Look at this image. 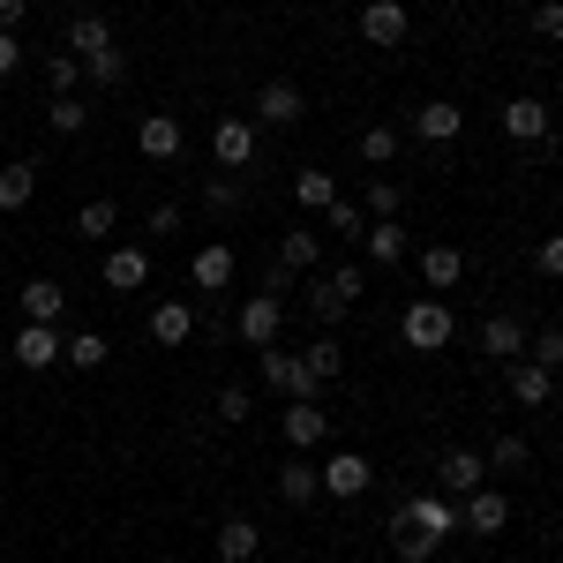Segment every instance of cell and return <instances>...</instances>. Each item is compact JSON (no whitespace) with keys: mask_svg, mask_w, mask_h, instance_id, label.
<instances>
[{"mask_svg":"<svg viewBox=\"0 0 563 563\" xmlns=\"http://www.w3.org/2000/svg\"><path fill=\"white\" fill-rule=\"evenodd\" d=\"M459 533V511H451V496H406L398 511H390V549L406 563H429L443 541Z\"/></svg>","mask_w":563,"mask_h":563,"instance_id":"6da1fadb","label":"cell"},{"mask_svg":"<svg viewBox=\"0 0 563 563\" xmlns=\"http://www.w3.org/2000/svg\"><path fill=\"white\" fill-rule=\"evenodd\" d=\"M211 158H218V174H241V166H256L263 158V129L249 121V113H225L211 129Z\"/></svg>","mask_w":563,"mask_h":563,"instance_id":"7a4b0ae2","label":"cell"},{"mask_svg":"<svg viewBox=\"0 0 563 563\" xmlns=\"http://www.w3.org/2000/svg\"><path fill=\"white\" fill-rule=\"evenodd\" d=\"M451 331H459V323H451V308H443V301H413L406 316H398V339L421 346V353H443V346H451Z\"/></svg>","mask_w":563,"mask_h":563,"instance_id":"3957f363","label":"cell"},{"mask_svg":"<svg viewBox=\"0 0 563 563\" xmlns=\"http://www.w3.org/2000/svg\"><path fill=\"white\" fill-rule=\"evenodd\" d=\"M353 301H361V271H353V263L323 271V278L308 286V308H316V323H339V316H346Z\"/></svg>","mask_w":563,"mask_h":563,"instance_id":"277c9868","label":"cell"},{"mask_svg":"<svg viewBox=\"0 0 563 563\" xmlns=\"http://www.w3.org/2000/svg\"><path fill=\"white\" fill-rule=\"evenodd\" d=\"M256 353H263V384L278 398H323V384L301 368V353H286V346H256Z\"/></svg>","mask_w":563,"mask_h":563,"instance_id":"5b68a950","label":"cell"},{"mask_svg":"<svg viewBox=\"0 0 563 563\" xmlns=\"http://www.w3.org/2000/svg\"><path fill=\"white\" fill-rule=\"evenodd\" d=\"M8 353H15V368L38 376V368H53V361L68 353V339H60V323H23V331L8 339Z\"/></svg>","mask_w":563,"mask_h":563,"instance_id":"8992f818","label":"cell"},{"mask_svg":"<svg viewBox=\"0 0 563 563\" xmlns=\"http://www.w3.org/2000/svg\"><path fill=\"white\" fill-rule=\"evenodd\" d=\"M316 481H323V496H339V504H353V496H368V481H376V466H368L361 451H339V459H323V466H316Z\"/></svg>","mask_w":563,"mask_h":563,"instance_id":"52a82bcc","label":"cell"},{"mask_svg":"<svg viewBox=\"0 0 563 563\" xmlns=\"http://www.w3.org/2000/svg\"><path fill=\"white\" fill-rule=\"evenodd\" d=\"M474 488H488V459L481 451H443L435 459V496H474Z\"/></svg>","mask_w":563,"mask_h":563,"instance_id":"ba28073f","label":"cell"},{"mask_svg":"<svg viewBox=\"0 0 563 563\" xmlns=\"http://www.w3.org/2000/svg\"><path fill=\"white\" fill-rule=\"evenodd\" d=\"M301 113H308L301 84H286V76H271V84L256 90V129H294Z\"/></svg>","mask_w":563,"mask_h":563,"instance_id":"9c48e42d","label":"cell"},{"mask_svg":"<svg viewBox=\"0 0 563 563\" xmlns=\"http://www.w3.org/2000/svg\"><path fill=\"white\" fill-rule=\"evenodd\" d=\"M406 129L421 135V143H459V129H466V113H459L451 98H429V106H413V113H406Z\"/></svg>","mask_w":563,"mask_h":563,"instance_id":"30bf717a","label":"cell"},{"mask_svg":"<svg viewBox=\"0 0 563 563\" xmlns=\"http://www.w3.org/2000/svg\"><path fill=\"white\" fill-rule=\"evenodd\" d=\"M278 323H286V301L278 294H249L241 301V339L249 346H278Z\"/></svg>","mask_w":563,"mask_h":563,"instance_id":"8fae6325","label":"cell"},{"mask_svg":"<svg viewBox=\"0 0 563 563\" xmlns=\"http://www.w3.org/2000/svg\"><path fill=\"white\" fill-rule=\"evenodd\" d=\"M278 429H286V443H294V451H316V443L331 435V413H323L316 398H286V421H278Z\"/></svg>","mask_w":563,"mask_h":563,"instance_id":"7c38bea8","label":"cell"},{"mask_svg":"<svg viewBox=\"0 0 563 563\" xmlns=\"http://www.w3.org/2000/svg\"><path fill=\"white\" fill-rule=\"evenodd\" d=\"M459 526L488 541V533H504V526H511V504H504L496 488H474V496H459Z\"/></svg>","mask_w":563,"mask_h":563,"instance_id":"4fadbf2b","label":"cell"},{"mask_svg":"<svg viewBox=\"0 0 563 563\" xmlns=\"http://www.w3.org/2000/svg\"><path fill=\"white\" fill-rule=\"evenodd\" d=\"M106 45H113V23H106V15H90V8H76V15L60 23V53H76V60L106 53Z\"/></svg>","mask_w":563,"mask_h":563,"instance_id":"5bb4252c","label":"cell"},{"mask_svg":"<svg viewBox=\"0 0 563 563\" xmlns=\"http://www.w3.org/2000/svg\"><path fill=\"white\" fill-rule=\"evenodd\" d=\"M361 45H406V8L398 0H361Z\"/></svg>","mask_w":563,"mask_h":563,"instance_id":"9a60e30c","label":"cell"},{"mask_svg":"<svg viewBox=\"0 0 563 563\" xmlns=\"http://www.w3.org/2000/svg\"><path fill=\"white\" fill-rule=\"evenodd\" d=\"M504 135L511 143H549V106L541 98H511L504 106Z\"/></svg>","mask_w":563,"mask_h":563,"instance_id":"2e32d148","label":"cell"},{"mask_svg":"<svg viewBox=\"0 0 563 563\" xmlns=\"http://www.w3.org/2000/svg\"><path fill=\"white\" fill-rule=\"evenodd\" d=\"M188 278H196V286H203V294H225V286H233V249H225V241H211V249H196V263H188Z\"/></svg>","mask_w":563,"mask_h":563,"instance_id":"e0dca14e","label":"cell"},{"mask_svg":"<svg viewBox=\"0 0 563 563\" xmlns=\"http://www.w3.org/2000/svg\"><path fill=\"white\" fill-rule=\"evenodd\" d=\"M151 339H158V346H188V339H196V308L188 301H158L151 308Z\"/></svg>","mask_w":563,"mask_h":563,"instance_id":"ac0fdd59","label":"cell"},{"mask_svg":"<svg viewBox=\"0 0 563 563\" xmlns=\"http://www.w3.org/2000/svg\"><path fill=\"white\" fill-rule=\"evenodd\" d=\"M481 353H488V361H519L526 353V323L519 316H488V323H481Z\"/></svg>","mask_w":563,"mask_h":563,"instance_id":"d6986e66","label":"cell"},{"mask_svg":"<svg viewBox=\"0 0 563 563\" xmlns=\"http://www.w3.org/2000/svg\"><path fill=\"white\" fill-rule=\"evenodd\" d=\"M180 143H188V135H180L174 113H151V121L135 129V151H143V158H180Z\"/></svg>","mask_w":563,"mask_h":563,"instance_id":"ffe728a7","label":"cell"},{"mask_svg":"<svg viewBox=\"0 0 563 563\" xmlns=\"http://www.w3.org/2000/svg\"><path fill=\"white\" fill-rule=\"evenodd\" d=\"M263 549V526L256 519H241V511H233V519L218 526V563H249Z\"/></svg>","mask_w":563,"mask_h":563,"instance_id":"44dd1931","label":"cell"},{"mask_svg":"<svg viewBox=\"0 0 563 563\" xmlns=\"http://www.w3.org/2000/svg\"><path fill=\"white\" fill-rule=\"evenodd\" d=\"M511 398H519V406H549V398H556V368H541V361H511Z\"/></svg>","mask_w":563,"mask_h":563,"instance_id":"7402d4cb","label":"cell"},{"mask_svg":"<svg viewBox=\"0 0 563 563\" xmlns=\"http://www.w3.org/2000/svg\"><path fill=\"white\" fill-rule=\"evenodd\" d=\"M143 278H151V256L143 249H106V286L113 294H135Z\"/></svg>","mask_w":563,"mask_h":563,"instance_id":"603a6c76","label":"cell"},{"mask_svg":"<svg viewBox=\"0 0 563 563\" xmlns=\"http://www.w3.org/2000/svg\"><path fill=\"white\" fill-rule=\"evenodd\" d=\"M294 196H301V211H331V203H339L331 166H301V174H294Z\"/></svg>","mask_w":563,"mask_h":563,"instance_id":"cb8c5ba5","label":"cell"},{"mask_svg":"<svg viewBox=\"0 0 563 563\" xmlns=\"http://www.w3.org/2000/svg\"><path fill=\"white\" fill-rule=\"evenodd\" d=\"M361 241H368V263H406L413 256V233H406V225H368V233H361Z\"/></svg>","mask_w":563,"mask_h":563,"instance_id":"d4e9b609","label":"cell"},{"mask_svg":"<svg viewBox=\"0 0 563 563\" xmlns=\"http://www.w3.org/2000/svg\"><path fill=\"white\" fill-rule=\"evenodd\" d=\"M60 308H68V294L53 278H31L23 286V323H60Z\"/></svg>","mask_w":563,"mask_h":563,"instance_id":"484cf974","label":"cell"},{"mask_svg":"<svg viewBox=\"0 0 563 563\" xmlns=\"http://www.w3.org/2000/svg\"><path fill=\"white\" fill-rule=\"evenodd\" d=\"M38 196V166L31 158H15V166H0V211H23Z\"/></svg>","mask_w":563,"mask_h":563,"instance_id":"4316f807","label":"cell"},{"mask_svg":"<svg viewBox=\"0 0 563 563\" xmlns=\"http://www.w3.org/2000/svg\"><path fill=\"white\" fill-rule=\"evenodd\" d=\"M421 278H429V286H459V278H466V256H459L451 241H435V249H421Z\"/></svg>","mask_w":563,"mask_h":563,"instance_id":"83f0119b","label":"cell"},{"mask_svg":"<svg viewBox=\"0 0 563 563\" xmlns=\"http://www.w3.org/2000/svg\"><path fill=\"white\" fill-rule=\"evenodd\" d=\"M316 256H323V241H316V233H308V225H294V233H286V241H278V263H286V271H294V278H308V271H316Z\"/></svg>","mask_w":563,"mask_h":563,"instance_id":"f1b7e54d","label":"cell"},{"mask_svg":"<svg viewBox=\"0 0 563 563\" xmlns=\"http://www.w3.org/2000/svg\"><path fill=\"white\" fill-rule=\"evenodd\" d=\"M121 76H129V53H121V45H106V53H90V60H84V84L90 90H121Z\"/></svg>","mask_w":563,"mask_h":563,"instance_id":"f546056e","label":"cell"},{"mask_svg":"<svg viewBox=\"0 0 563 563\" xmlns=\"http://www.w3.org/2000/svg\"><path fill=\"white\" fill-rule=\"evenodd\" d=\"M301 368H308V376H316V384H339V368H346V353H339V339L323 331V339H316V346L301 353Z\"/></svg>","mask_w":563,"mask_h":563,"instance_id":"4dcf8cb0","label":"cell"},{"mask_svg":"<svg viewBox=\"0 0 563 563\" xmlns=\"http://www.w3.org/2000/svg\"><path fill=\"white\" fill-rule=\"evenodd\" d=\"M45 129H53V135H84L90 129V106L76 98V90H68V98H53V106H45Z\"/></svg>","mask_w":563,"mask_h":563,"instance_id":"1f68e13d","label":"cell"},{"mask_svg":"<svg viewBox=\"0 0 563 563\" xmlns=\"http://www.w3.org/2000/svg\"><path fill=\"white\" fill-rule=\"evenodd\" d=\"M113 225H121V211H113L106 196H90L84 211H76V233H84V241H113Z\"/></svg>","mask_w":563,"mask_h":563,"instance_id":"d6a6232c","label":"cell"},{"mask_svg":"<svg viewBox=\"0 0 563 563\" xmlns=\"http://www.w3.org/2000/svg\"><path fill=\"white\" fill-rule=\"evenodd\" d=\"M278 496H286V504H316V496H323V481H316V466H301V459H294V466H286V474H278Z\"/></svg>","mask_w":563,"mask_h":563,"instance_id":"836d02e7","label":"cell"},{"mask_svg":"<svg viewBox=\"0 0 563 563\" xmlns=\"http://www.w3.org/2000/svg\"><path fill=\"white\" fill-rule=\"evenodd\" d=\"M45 84H53V98H68V90H84V60L53 45V53H45Z\"/></svg>","mask_w":563,"mask_h":563,"instance_id":"e575fe53","label":"cell"},{"mask_svg":"<svg viewBox=\"0 0 563 563\" xmlns=\"http://www.w3.org/2000/svg\"><path fill=\"white\" fill-rule=\"evenodd\" d=\"M203 211H211V218L241 211V174H211V180H203Z\"/></svg>","mask_w":563,"mask_h":563,"instance_id":"d590c367","label":"cell"},{"mask_svg":"<svg viewBox=\"0 0 563 563\" xmlns=\"http://www.w3.org/2000/svg\"><path fill=\"white\" fill-rule=\"evenodd\" d=\"M106 353H113V339H98V331H76V339H68V368H106Z\"/></svg>","mask_w":563,"mask_h":563,"instance_id":"8d00e7d4","label":"cell"},{"mask_svg":"<svg viewBox=\"0 0 563 563\" xmlns=\"http://www.w3.org/2000/svg\"><path fill=\"white\" fill-rule=\"evenodd\" d=\"M361 158L368 166H390L398 158V129H361Z\"/></svg>","mask_w":563,"mask_h":563,"instance_id":"74e56055","label":"cell"},{"mask_svg":"<svg viewBox=\"0 0 563 563\" xmlns=\"http://www.w3.org/2000/svg\"><path fill=\"white\" fill-rule=\"evenodd\" d=\"M398 203H406V188H398V180H368V211H376V218H398Z\"/></svg>","mask_w":563,"mask_h":563,"instance_id":"f35d334b","label":"cell"},{"mask_svg":"<svg viewBox=\"0 0 563 563\" xmlns=\"http://www.w3.org/2000/svg\"><path fill=\"white\" fill-rule=\"evenodd\" d=\"M323 225H331V233H346V241H361V233H368V225H361V203H346V196L323 211Z\"/></svg>","mask_w":563,"mask_h":563,"instance_id":"ab89813d","label":"cell"},{"mask_svg":"<svg viewBox=\"0 0 563 563\" xmlns=\"http://www.w3.org/2000/svg\"><path fill=\"white\" fill-rule=\"evenodd\" d=\"M526 353H533L541 368H563V331H526Z\"/></svg>","mask_w":563,"mask_h":563,"instance_id":"60d3db41","label":"cell"},{"mask_svg":"<svg viewBox=\"0 0 563 563\" xmlns=\"http://www.w3.org/2000/svg\"><path fill=\"white\" fill-rule=\"evenodd\" d=\"M249 406H256V398H249L241 384H225V390H218V421H233V429H241V421H249Z\"/></svg>","mask_w":563,"mask_h":563,"instance_id":"b9f144b4","label":"cell"},{"mask_svg":"<svg viewBox=\"0 0 563 563\" xmlns=\"http://www.w3.org/2000/svg\"><path fill=\"white\" fill-rule=\"evenodd\" d=\"M526 459H533L526 435H496V451H488V466H526Z\"/></svg>","mask_w":563,"mask_h":563,"instance_id":"7bdbcfd3","label":"cell"},{"mask_svg":"<svg viewBox=\"0 0 563 563\" xmlns=\"http://www.w3.org/2000/svg\"><path fill=\"white\" fill-rule=\"evenodd\" d=\"M533 31L549 45H563V0H541V8H533Z\"/></svg>","mask_w":563,"mask_h":563,"instance_id":"ee69618b","label":"cell"},{"mask_svg":"<svg viewBox=\"0 0 563 563\" xmlns=\"http://www.w3.org/2000/svg\"><path fill=\"white\" fill-rule=\"evenodd\" d=\"M533 271H541V278H563V233H549V241L533 249Z\"/></svg>","mask_w":563,"mask_h":563,"instance_id":"f6af8a7d","label":"cell"},{"mask_svg":"<svg viewBox=\"0 0 563 563\" xmlns=\"http://www.w3.org/2000/svg\"><path fill=\"white\" fill-rule=\"evenodd\" d=\"M263 294H278V301H294V271H286V263H271V271H263Z\"/></svg>","mask_w":563,"mask_h":563,"instance_id":"bcb514c9","label":"cell"},{"mask_svg":"<svg viewBox=\"0 0 563 563\" xmlns=\"http://www.w3.org/2000/svg\"><path fill=\"white\" fill-rule=\"evenodd\" d=\"M15 68H23V38H15V31H0V76H15Z\"/></svg>","mask_w":563,"mask_h":563,"instance_id":"7dc6e473","label":"cell"},{"mask_svg":"<svg viewBox=\"0 0 563 563\" xmlns=\"http://www.w3.org/2000/svg\"><path fill=\"white\" fill-rule=\"evenodd\" d=\"M23 15H31V0H0V31H23Z\"/></svg>","mask_w":563,"mask_h":563,"instance_id":"c3c4849f","label":"cell"},{"mask_svg":"<svg viewBox=\"0 0 563 563\" xmlns=\"http://www.w3.org/2000/svg\"><path fill=\"white\" fill-rule=\"evenodd\" d=\"M151 233H180V203H158L151 211Z\"/></svg>","mask_w":563,"mask_h":563,"instance_id":"681fc988","label":"cell"},{"mask_svg":"<svg viewBox=\"0 0 563 563\" xmlns=\"http://www.w3.org/2000/svg\"><path fill=\"white\" fill-rule=\"evenodd\" d=\"M53 8H84V0H53Z\"/></svg>","mask_w":563,"mask_h":563,"instance_id":"f907efd6","label":"cell"},{"mask_svg":"<svg viewBox=\"0 0 563 563\" xmlns=\"http://www.w3.org/2000/svg\"><path fill=\"white\" fill-rule=\"evenodd\" d=\"M278 563H301V556H278Z\"/></svg>","mask_w":563,"mask_h":563,"instance_id":"816d5d0a","label":"cell"}]
</instances>
